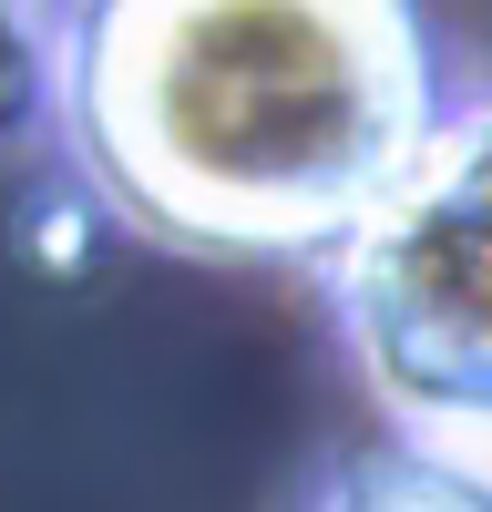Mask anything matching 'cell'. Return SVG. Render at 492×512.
Instances as JSON below:
<instances>
[{"label": "cell", "instance_id": "cell-1", "mask_svg": "<svg viewBox=\"0 0 492 512\" xmlns=\"http://www.w3.org/2000/svg\"><path fill=\"white\" fill-rule=\"evenodd\" d=\"M431 0H62L52 123L175 256H339L472 113Z\"/></svg>", "mask_w": 492, "mask_h": 512}, {"label": "cell", "instance_id": "cell-2", "mask_svg": "<svg viewBox=\"0 0 492 512\" xmlns=\"http://www.w3.org/2000/svg\"><path fill=\"white\" fill-rule=\"evenodd\" d=\"M328 318L400 441L492 461V93L328 256Z\"/></svg>", "mask_w": 492, "mask_h": 512}, {"label": "cell", "instance_id": "cell-3", "mask_svg": "<svg viewBox=\"0 0 492 512\" xmlns=\"http://www.w3.org/2000/svg\"><path fill=\"white\" fill-rule=\"evenodd\" d=\"M308 512H492V461L431 451V441H380L328 461Z\"/></svg>", "mask_w": 492, "mask_h": 512}]
</instances>
